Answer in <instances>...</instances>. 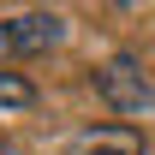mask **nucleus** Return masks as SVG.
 Returning a JSON list of instances; mask_svg holds the SVG:
<instances>
[{"mask_svg": "<svg viewBox=\"0 0 155 155\" xmlns=\"http://www.w3.org/2000/svg\"><path fill=\"white\" fill-rule=\"evenodd\" d=\"M96 96L114 107V114H149L155 107V78L143 72L137 54H114L96 66Z\"/></svg>", "mask_w": 155, "mask_h": 155, "instance_id": "nucleus-1", "label": "nucleus"}, {"mask_svg": "<svg viewBox=\"0 0 155 155\" xmlns=\"http://www.w3.org/2000/svg\"><path fill=\"white\" fill-rule=\"evenodd\" d=\"M66 42V18L60 12H18L0 18V72H12V60H36Z\"/></svg>", "mask_w": 155, "mask_h": 155, "instance_id": "nucleus-2", "label": "nucleus"}, {"mask_svg": "<svg viewBox=\"0 0 155 155\" xmlns=\"http://www.w3.org/2000/svg\"><path fill=\"white\" fill-rule=\"evenodd\" d=\"M66 155H143V131L125 125V119H101V125L72 131Z\"/></svg>", "mask_w": 155, "mask_h": 155, "instance_id": "nucleus-3", "label": "nucleus"}, {"mask_svg": "<svg viewBox=\"0 0 155 155\" xmlns=\"http://www.w3.org/2000/svg\"><path fill=\"white\" fill-rule=\"evenodd\" d=\"M36 101V84L24 72H0V114H18V107H30Z\"/></svg>", "mask_w": 155, "mask_h": 155, "instance_id": "nucleus-4", "label": "nucleus"}]
</instances>
